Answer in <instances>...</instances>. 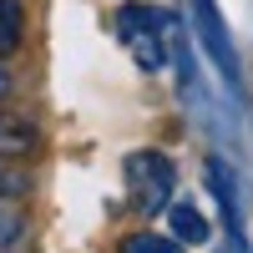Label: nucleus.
Listing matches in <instances>:
<instances>
[{"label": "nucleus", "instance_id": "obj_2", "mask_svg": "<svg viewBox=\"0 0 253 253\" xmlns=\"http://www.w3.org/2000/svg\"><path fill=\"white\" fill-rule=\"evenodd\" d=\"M167 26H172V15L157 10V5H122L117 10V31H122L126 51H132V61L142 71H162L167 66V46H162Z\"/></svg>", "mask_w": 253, "mask_h": 253}, {"label": "nucleus", "instance_id": "obj_9", "mask_svg": "<svg viewBox=\"0 0 253 253\" xmlns=\"http://www.w3.org/2000/svg\"><path fill=\"white\" fill-rule=\"evenodd\" d=\"M10 193H26V172L10 157H0V198H10Z\"/></svg>", "mask_w": 253, "mask_h": 253}, {"label": "nucleus", "instance_id": "obj_5", "mask_svg": "<svg viewBox=\"0 0 253 253\" xmlns=\"http://www.w3.org/2000/svg\"><path fill=\"white\" fill-rule=\"evenodd\" d=\"M167 223H172V238H177L182 248H198V243H208V238H213L208 218L198 213L193 203H167Z\"/></svg>", "mask_w": 253, "mask_h": 253}, {"label": "nucleus", "instance_id": "obj_3", "mask_svg": "<svg viewBox=\"0 0 253 253\" xmlns=\"http://www.w3.org/2000/svg\"><path fill=\"white\" fill-rule=\"evenodd\" d=\"M193 5V26H198V41H203V51L213 56V66L223 71L228 86H243V76H238V51H233V41H228V26H223V10H218V0H187Z\"/></svg>", "mask_w": 253, "mask_h": 253}, {"label": "nucleus", "instance_id": "obj_6", "mask_svg": "<svg viewBox=\"0 0 253 253\" xmlns=\"http://www.w3.org/2000/svg\"><path fill=\"white\" fill-rule=\"evenodd\" d=\"M31 147H36V126L10 117V112H0V157H26Z\"/></svg>", "mask_w": 253, "mask_h": 253}, {"label": "nucleus", "instance_id": "obj_10", "mask_svg": "<svg viewBox=\"0 0 253 253\" xmlns=\"http://www.w3.org/2000/svg\"><path fill=\"white\" fill-rule=\"evenodd\" d=\"M20 238V213H15V208H5V203H0V248H10Z\"/></svg>", "mask_w": 253, "mask_h": 253}, {"label": "nucleus", "instance_id": "obj_8", "mask_svg": "<svg viewBox=\"0 0 253 253\" xmlns=\"http://www.w3.org/2000/svg\"><path fill=\"white\" fill-rule=\"evenodd\" d=\"M122 253H182L177 238H162V233H132L122 243Z\"/></svg>", "mask_w": 253, "mask_h": 253}, {"label": "nucleus", "instance_id": "obj_11", "mask_svg": "<svg viewBox=\"0 0 253 253\" xmlns=\"http://www.w3.org/2000/svg\"><path fill=\"white\" fill-rule=\"evenodd\" d=\"M5 91H10V71L0 66V96H5Z\"/></svg>", "mask_w": 253, "mask_h": 253}, {"label": "nucleus", "instance_id": "obj_1", "mask_svg": "<svg viewBox=\"0 0 253 253\" xmlns=\"http://www.w3.org/2000/svg\"><path fill=\"white\" fill-rule=\"evenodd\" d=\"M126 193H132L137 203V213L142 218H152V213H167V203H172V187H177V167L172 157H162V152H132L126 157Z\"/></svg>", "mask_w": 253, "mask_h": 253}, {"label": "nucleus", "instance_id": "obj_4", "mask_svg": "<svg viewBox=\"0 0 253 253\" xmlns=\"http://www.w3.org/2000/svg\"><path fill=\"white\" fill-rule=\"evenodd\" d=\"M203 177H208V193L218 198V208H223V223H228V238H233V248L243 253V198H238V172L228 167L223 157H208L203 162Z\"/></svg>", "mask_w": 253, "mask_h": 253}, {"label": "nucleus", "instance_id": "obj_7", "mask_svg": "<svg viewBox=\"0 0 253 253\" xmlns=\"http://www.w3.org/2000/svg\"><path fill=\"white\" fill-rule=\"evenodd\" d=\"M20 31H26V5L20 0H0V51H10Z\"/></svg>", "mask_w": 253, "mask_h": 253}]
</instances>
